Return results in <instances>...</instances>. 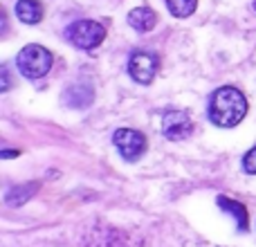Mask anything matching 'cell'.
<instances>
[{"mask_svg":"<svg viewBox=\"0 0 256 247\" xmlns=\"http://www.w3.org/2000/svg\"><path fill=\"white\" fill-rule=\"evenodd\" d=\"M248 115V99L240 90L232 86H222L212 94L209 102V120L220 128H232L243 122Z\"/></svg>","mask_w":256,"mask_h":247,"instance_id":"1","label":"cell"},{"mask_svg":"<svg viewBox=\"0 0 256 247\" xmlns=\"http://www.w3.org/2000/svg\"><path fill=\"white\" fill-rule=\"evenodd\" d=\"M52 54L50 50H45L43 45H25V48L18 52V70H20L22 76L27 79H40L50 72L52 68Z\"/></svg>","mask_w":256,"mask_h":247,"instance_id":"2","label":"cell"},{"mask_svg":"<svg viewBox=\"0 0 256 247\" xmlns=\"http://www.w3.org/2000/svg\"><path fill=\"white\" fill-rule=\"evenodd\" d=\"M66 36L74 48L79 50H94L106 38V27L97 20H76L66 30Z\"/></svg>","mask_w":256,"mask_h":247,"instance_id":"3","label":"cell"},{"mask_svg":"<svg viewBox=\"0 0 256 247\" xmlns=\"http://www.w3.org/2000/svg\"><path fill=\"white\" fill-rule=\"evenodd\" d=\"M112 142L120 148L122 158H126L128 162L140 160L146 150V137L140 130H132V128H120V130H115Z\"/></svg>","mask_w":256,"mask_h":247,"instance_id":"4","label":"cell"},{"mask_svg":"<svg viewBox=\"0 0 256 247\" xmlns=\"http://www.w3.org/2000/svg\"><path fill=\"white\" fill-rule=\"evenodd\" d=\"M158 68H160V61L155 54H148V52H135L128 61V74L137 81V84H150L158 74Z\"/></svg>","mask_w":256,"mask_h":247,"instance_id":"5","label":"cell"},{"mask_svg":"<svg viewBox=\"0 0 256 247\" xmlns=\"http://www.w3.org/2000/svg\"><path fill=\"white\" fill-rule=\"evenodd\" d=\"M194 130L189 115L182 110H168L162 115V135L171 142H180L184 137H189V132Z\"/></svg>","mask_w":256,"mask_h":247,"instance_id":"6","label":"cell"},{"mask_svg":"<svg viewBox=\"0 0 256 247\" xmlns=\"http://www.w3.org/2000/svg\"><path fill=\"white\" fill-rule=\"evenodd\" d=\"M128 25L135 32H150L158 25V14L148 7V4H142V7L130 9L128 14Z\"/></svg>","mask_w":256,"mask_h":247,"instance_id":"7","label":"cell"},{"mask_svg":"<svg viewBox=\"0 0 256 247\" xmlns=\"http://www.w3.org/2000/svg\"><path fill=\"white\" fill-rule=\"evenodd\" d=\"M63 102L70 108H88L92 104V88L88 84H74L63 92Z\"/></svg>","mask_w":256,"mask_h":247,"instance_id":"8","label":"cell"},{"mask_svg":"<svg viewBox=\"0 0 256 247\" xmlns=\"http://www.w3.org/2000/svg\"><path fill=\"white\" fill-rule=\"evenodd\" d=\"M218 207H220L222 212H227L236 222H238V230L240 232H248L250 216H248V209H245V204H240L238 200L227 198V196H218Z\"/></svg>","mask_w":256,"mask_h":247,"instance_id":"9","label":"cell"},{"mask_svg":"<svg viewBox=\"0 0 256 247\" xmlns=\"http://www.w3.org/2000/svg\"><path fill=\"white\" fill-rule=\"evenodd\" d=\"M38 182H27V184H20V186H12V189L4 194V202L9 207H22L25 202H30L36 194H38Z\"/></svg>","mask_w":256,"mask_h":247,"instance_id":"10","label":"cell"},{"mask_svg":"<svg viewBox=\"0 0 256 247\" xmlns=\"http://www.w3.org/2000/svg\"><path fill=\"white\" fill-rule=\"evenodd\" d=\"M16 16L25 25H36L43 18V4L38 0H18L16 2Z\"/></svg>","mask_w":256,"mask_h":247,"instance_id":"11","label":"cell"},{"mask_svg":"<svg viewBox=\"0 0 256 247\" xmlns=\"http://www.w3.org/2000/svg\"><path fill=\"white\" fill-rule=\"evenodd\" d=\"M166 7L176 18H186L196 12L198 0H166Z\"/></svg>","mask_w":256,"mask_h":247,"instance_id":"12","label":"cell"},{"mask_svg":"<svg viewBox=\"0 0 256 247\" xmlns=\"http://www.w3.org/2000/svg\"><path fill=\"white\" fill-rule=\"evenodd\" d=\"M243 168L248 173H252V176H256V146L252 150H248L243 158Z\"/></svg>","mask_w":256,"mask_h":247,"instance_id":"13","label":"cell"},{"mask_svg":"<svg viewBox=\"0 0 256 247\" xmlns=\"http://www.w3.org/2000/svg\"><path fill=\"white\" fill-rule=\"evenodd\" d=\"M0 76H2V84H0V92H7L9 86H12V81H9V70L2 66V70H0Z\"/></svg>","mask_w":256,"mask_h":247,"instance_id":"14","label":"cell"},{"mask_svg":"<svg viewBox=\"0 0 256 247\" xmlns=\"http://www.w3.org/2000/svg\"><path fill=\"white\" fill-rule=\"evenodd\" d=\"M18 155H20V150H16V148H4V150H0V158H2V160L18 158Z\"/></svg>","mask_w":256,"mask_h":247,"instance_id":"15","label":"cell"},{"mask_svg":"<svg viewBox=\"0 0 256 247\" xmlns=\"http://www.w3.org/2000/svg\"><path fill=\"white\" fill-rule=\"evenodd\" d=\"M254 9H256V0H254Z\"/></svg>","mask_w":256,"mask_h":247,"instance_id":"16","label":"cell"}]
</instances>
